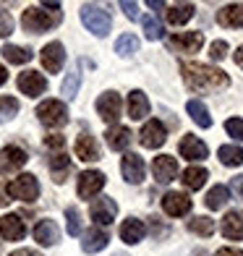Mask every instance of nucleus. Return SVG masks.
Masks as SVG:
<instances>
[{
    "mask_svg": "<svg viewBox=\"0 0 243 256\" xmlns=\"http://www.w3.org/2000/svg\"><path fill=\"white\" fill-rule=\"evenodd\" d=\"M194 14H196L194 3H176V6L168 8V21H170V24H176V26H180V24H186V21H191Z\"/></svg>",
    "mask_w": 243,
    "mask_h": 256,
    "instance_id": "nucleus-27",
    "label": "nucleus"
},
{
    "mask_svg": "<svg viewBox=\"0 0 243 256\" xmlns=\"http://www.w3.org/2000/svg\"><path fill=\"white\" fill-rule=\"evenodd\" d=\"M149 8H165V3H160V0H149Z\"/></svg>",
    "mask_w": 243,
    "mask_h": 256,
    "instance_id": "nucleus-50",
    "label": "nucleus"
},
{
    "mask_svg": "<svg viewBox=\"0 0 243 256\" xmlns=\"http://www.w3.org/2000/svg\"><path fill=\"white\" fill-rule=\"evenodd\" d=\"M115 52L126 55V58L138 52V37H134V34H123V37H118V42H115Z\"/></svg>",
    "mask_w": 243,
    "mask_h": 256,
    "instance_id": "nucleus-36",
    "label": "nucleus"
},
{
    "mask_svg": "<svg viewBox=\"0 0 243 256\" xmlns=\"http://www.w3.org/2000/svg\"><path fill=\"white\" fill-rule=\"evenodd\" d=\"M230 188H233V191H236V196L243 202V176H236L233 180H230Z\"/></svg>",
    "mask_w": 243,
    "mask_h": 256,
    "instance_id": "nucleus-45",
    "label": "nucleus"
},
{
    "mask_svg": "<svg viewBox=\"0 0 243 256\" xmlns=\"http://www.w3.org/2000/svg\"><path fill=\"white\" fill-rule=\"evenodd\" d=\"M233 58H236V63H238V66L243 68V44H240V48L236 50V55H233Z\"/></svg>",
    "mask_w": 243,
    "mask_h": 256,
    "instance_id": "nucleus-48",
    "label": "nucleus"
},
{
    "mask_svg": "<svg viewBox=\"0 0 243 256\" xmlns=\"http://www.w3.org/2000/svg\"><path fill=\"white\" fill-rule=\"evenodd\" d=\"M76 157L84 160V162L100 160V146H97V142H94L92 134H86V131L78 134V138H76Z\"/></svg>",
    "mask_w": 243,
    "mask_h": 256,
    "instance_id": "nucleus-22",
    "label": "nucleus"
},
{
    "mask_svg": "<svg viewBox=\"0 0 243 256\" xmlns=\"http://www.w3.org/2000/svg\"><path fill=\"white\" fill-rule=\"evenodd\" d=\"M152 172H154L157 183H170L172 178L178 176V162H176V157H170V154H160V157H154V162H152Z\"/></svg>",
    "mask_w": 243,
    "mask_h": 256,
    "instance_id": "nucleus-17",
    "label": "nucleus"
},
{
    "mask_svg": "<svg viewBox=\"0 0 243 256\" xmlns=\"http://www.w3.org/2000/svg\"><path fill=\"white\" fill-rule=\"evenodd\" d=\"M138 142H142V146H146V149H160L162 144L168 142V131H165V126H162L160 120H146V123L142 126Z\"/></svg>",
    "mask_w": 243,
    "mask_h": 256,
    "instance_id": "nucleus-10",
    "label": "nucleus"
},
{
    "mask_svg": "<svg viewBox=\"0 0 243 256\" xmlns=\"http://www.w3.org/2000/svg\"><path fill=\"white\" fill-rule=\"evenodd\" d=\"M120 172H123V178H126V180L136 186V183H142V180H144L146 165H144V160L138 157V154L128 152V154H123V160H120Z\"/></svg>",
    "mask_w": 243,
    "mask_h": 256,
    "instance_id": "nucleus-16",
    "label": "nucleus"
},
{
    "mask_svg": "<svg viewBox=\"0 0 243 256\" xmlns=\"http://www.w3.org/2000/svg\"><path fill=\"white\" fill-rule=\"evenodd\" d=\"M10 256H42L37 248H18V251H14Z\"/></svg>",
    "mask_w": 243,
    "mask_h": 256,
    "instance_id": "nucleus-46",
    "label": "nucleus"
},
{
    "mask_svg": "<svg viewBox=\"0 0 243 256\" xmlns=\"http://www.w3.org/2000/svg\"><path fill=\"white\" fill-rule=\"evenodd\" d=\"M120 94L118 92H102V94L97 97V112L102 115V120H108V123H115L118 120V115H120Z\"/></svg>",
    "mask_w": 243,
    "mask_h": 256,
    "instance_id": "nucleus-11",
    "label": "nucleus"
},
{
    "mask_svg": "<svg viewBox=\"0 0 243 256\" xmlns=\"http://www.w3.org/2000/svg\"><path fill=\"white\" fill-rule=\"evenodd\" d=\"M191 206H194V202L183 191H168L165 196H162V209H165V214H170V217L188 214Z\"/></svg>",
    "mask_w": 243,
    "mask_h": 256,
    "instance_id": "nucleus-12",
    "label": "nucleus"
},
{
    "mask_svg": "<svg viewBox=\"0 0 243 256\" xmlns=\"http://www.w3.org/2000/svg\"><path fill=\"white\" fill-rule=\"evenodd\" d=\"M202 44H204V34L202 32H178V34H172V37L168 40V48L170 50L186 52V55L199 52Z\"/></svg>",
    "mask_w": 243,
    "mask_h": 256,
    "instance_id": "nucleus-7",
    "label": "nucleus"
},
{
    "mask_svg": "<svg viewBox=\"0 0 243 256\" xmlns=\"http://www.w3.org/2000/svg\"><path fill=\"white\" fill-rule=\"evenodd\" d=\"M8 196L21 199V202H34L40 196V180L32 172H24V176H18L16 180L8 183Z\"/></svg>",
    "mask_w": 243,
    "mask_h": 256,
    "instance_id": "nucleus-5",
    "label": "nucleus"
},
{
    "mask_svg": "<svg viewBox=\"0 0 243 256\" xmlns=\"http://www.w3.org/2000/svg\"><path fill=\"white\" fill-rule=\"evenodd\" d=\"M228 199H230L228 186H214V188L206 191V199H204V204H206V209H222V206L228 204Z\"/></svg>",
    "mask_w": 243,
    "mask_h": 256,
    "instance_id": "nucleus-33",
    "label": "nucleus"
},
{
    "mask_svg": "<svg viewBox=\"0 0 243 256\" xmlns=\"http://www.w3.org/2000/svg\"><path fill=\"white\" fill-rule=\"evenodd\" d=\"M188 230L196 232V236H202V238H210L212 232H214V220L212 217H191L188 220Z\"/></svg>",
    "mask_w": 243,
    "mask_h": 256,
    "instance_id": "nucleus-34",
    "label": "nucleus"
},
{
    "mask_svg": "<svg viewBox=\"0 0 243 256\" xmlns=\"http://www.w3.org/2000/svg\"><path fill=\"white\" fill-rule=\"evenodd\" d=\"M37 118L48 128H63L68 123V108L60 100H44L37 108Z\"/></svg>",
    "mask_w": 243,
    "mask_h": 256,
    "instance_id": "nucleus-4",
    "label": "nucleus"
},
{
    "mask_svg": "<svg viewBox=\"0 0 243 256\" xmlns=\"http://www.w3.org/2000/svg\"><path fill=\"white\" fill-rule=\"evenodd\" d=\"M6 81H8V71H6V68H3V66H0V86H3V84H6Z\"/></svg>",
    "mask_w": 243,
    "mask_h": 256,
    "instance_id": "nucleus-49",
    "label": "nucleus"
},
{
    "mask_svg": "<svg viewBox=\"0 0 243 256\" xmlns=\"http://www.w3.org/2000/svg\"><path fill=\"white\" fill-rule=\"evenodd\" d=\"M144 222L142 220H136V217H128V220H123V225H120V238L128 243V246H134V243H138L144 238Z\"/></svg>",
    "mask_w": 243,
    "mask_h": 256,
    "instance_id": "nucleus-26",
    "label": "nucleus"
},
{
    "mask_svg": "<svg viewBox=\"0 0 243 256\" xmlns=\"http://www.w3.org/2000/svg\"><path fill=\"white\" fill-rule=\"evenodd\" d=\"M186 110H188V115L194 118V123H196V126H202V128H212V115H210V110H206V104H204L202 100H188Z\"/></svg>",
    "mask_w": 243,
    "mask_h": 256,
    "instance_id": "nucleus-28",
    "label": "nucleus"
},
{
    "mask_svg": "<svg viewBox=\"0 0 243 256\" xmlns=\"http://www.w3.org/2000/svg\"><path fill=\"white\" fill-rule=\"evenodd\" d=\"M68 170H71V160H68L66 152H55L50 157V172H52V180L55 183H63L66 176H68Z\"/></svg>",
    "mask_w": 243,
    "mask_h": 256,
    "instance_id": "nucleus-29",
    "label": "nucleus"
},
{
    "mask_svg": "<svg viewBox=\"0 0 243 256\" xmlns=\"http://www.w3.org/2000/svg\"><path fill=\"white\" fill-rule=\"evenodd\" d=\"M183 81L191 92H214V89H225L230 86V78L225 71H220L214 66H204V63H183L180 66Z\"/></svg>",
    "mask_w": 243,
    "mask_h": 256,
    "instance_id": "nucleus-1",
    "label": "nucleus"
},
{
    "mask_svg": "<svg viewBox=\"0 0 243 256\" xmlns=\"http://www.w3.org/2000/svg\"><path fill=\"white\" fill-rule=\"evenodd\" d=\"M206 178H210V172H206L204 168H186V170H183V176H180L183 186H186L188 191H199L202 186L206 183Z\"/></svg>",
    "mask_w": 243,
    "mask_h": 256,
    "instance_id": "nucleus-30",
    "label": "nucleus"
},
{
    "mask_svg": "<svg viewBox=\"0 0 243 256\" xmlns=\"http://www.w3.org/2000/svg\"><path fill=\"white\" fill-rule=\"evenodd\" d=\"M105 138H108L110 149H115V152H123V149L131 146V131L126 126H110Z\"/></svg>",
    "mask_w": 243,
    "mask_h": 256,
    "instance_id": "nucleus-24",
    "label": "nucleus"
},
{
    "mask_svg": "<svg viewBox=\"0 0 243 256\" xmlns=\"http://www.w3.org/2000/svg\"><path fill=\"white\" fill-rule=\"evenodd\" d=\"M225 55H228V42L225 40L212 42V48H210V58H212V60H222Z\"/></svg>",
    "mask_w": 243,
    "mask_h": 256,
    "instance_id": "nucleus-42",
    "label": "nucleus"
},
{
    "mask_svg": "<svg viewBox=\"0 0 243 256\" xmlns=\"http://www.w3.org/2000/svg\"><path fill=\"white\" fill-rule=\"evenodd\" d=\"M3 58L8 63H14V66H24V63H29L34 58V52L29 48H18V44H6V48H3Z\"/></svg>",
    "mask_w": 243,
    "mask_h": 256,
    "instance_id": "nucleus-32",
    "label": "nucleus"
},
{
    "mask_svg": "<svg viewBox=\"0 0 243 256\" xmlns=\"http://www.w3.org/2000/svg\"><path fill=\"white\" fill-rule=\"evenodd\" d=\"M217 24L225 29H243V3H230L217 10Z\"/></svg>",
    "mask_w": 243,
    "mask_h": 256,
    "instance_id": "nucleus-19",
    "label": "nucleus"
},
{
    "mask_svg": "<svg viewBox=\"0 0 243 256\" xmlns=\"http://www.w3.org/2000/svg\"><path fill=\"white\" fill-rule=\"evenodd\" d=\"M108 240H110V236L102 228H92V230L84 232V238H81V248L86 254H97L108 246Z\"/></svg>",
    "mask_w": 243,
    "mask_h": 256,
    "instance_id": "nucleus-23",
    "label": "nucleus"
},
{
    "mask_svg": "<svg viewBox=\"0 0 243 256\" xmlns=\"http://www.w3.org/2000/svg\"><path fill=\"white\" fill-rule=\"evenodd\" d=\"M222 236L228 240H243V212H238V209H233V212H228L222 217Z\"/></svg>",
    "mask_w": 243,
    "mask_h": 256,
    "instance_id": "nucleus-21",
    "label": "nucleus"
},
{
    "mask_svg": "<svg viewBox=\"0 0 243 256\" xmlns=\"http://www.w3.org/2000/svg\"><path fill=\"white\" fill-rule=\"evenodd\" d=\"M18 92L26 97H40L44 89H48V78H44L40 71H24L18 76Z\"/></svg>",
    "mask_w": 243,
    "mask_h": 256,
    "instance_id": "nucleus-15",
    "label": "nucleus"
},
{
    "mask_svg": "<svg viewBox=\"0 0 243 256\" xmlns=\"http://www.w3.org/2000/svg\"><path fill=\"white\" fill-rule=\"evenodd\" d=\"M40 60H42V68L48 74H60V68L66 63V50L60 42H48L40 52Z\"/></svg>",
    "mask_w": 243,
    "mask_h": 256,
    "instance_id": "nucleus-9",
    "label": "nucleus"
},
{
    "mask_svg": "<svg viewBox=\"0 0 243 256\" xmlns=\"http://www.w3.org/2000/svg\"><path fill=\"white\" fill-rule=\"evenodd\" d=\"M66 220H68V236H81V220L76 206H66Z\"/></svg>",
    "mask_w": 243,
    "mask_h": 256,
    "instance_id": "nucleus-39",
    "label": "nucleus"
},
{
    "mask_svg": "<svg viewBox=\"0 0 243 256\" xmlns=\"http://www.w3.org/2000/svg\"><path fill=\"white\" fill-rule=\"evenodd\" d=\"M78 81H81V74H78V71H71V74L66 76V81H63V86H60V94H63L66 100H71V97H76Z\"/></svg>",
    "mask_w": 243,
    "mask_h": 256,
    "instance_id": "nucleus-38",
    "label": "nucleus"
},
{
    "mask_svg": "<svg viewBox=\"0 0 243 256\" xmlns=\"http://www.w3.org/2000/svg\"><path fill=\"white\" fill-rule=\"evenodd\" d=\"M196 256H206V251H196Z\"/></svg>",
    "mask_w": 243,
    "mask_h": 256,
    "instance_id": "nucleus-52",
    "label": "nucleus"
},
{
    "mask_svg": "<svg viewBox=\"0 0 243 256\" xmlns=\"http://www.w3.org/2000/svg\"><path fill=\"white\" fill-rule=\"evenodd\" d=\"M115 214H118V204H115L110 196H102V199L92 202V206H89V217L94 220L97 225H110L115 220Z\"/></svg>",
    "mask_w": 243,
    "mask_h": 256,
    "instance_id": "nucleus-14",
    "label": "nucleus"
},
{
    "mask_svg": "<svg viewBox=\"0 0 243 256\" xmlns=\"http://www.w3.org/2000/svg\"><path fill=\"white\" fill-rule=\"evenodd\" d=\"M8 202H10V199H6L3 191H0V206H8Z\"/></svg>",
    "mask_w": 243,
    "mask_h": 256,
    "instance_id": "nucleus-51",
    "label": "nucleus"
},
{
    "mask_svg": "<svg viewBox=\"0 0 243 256\" xmlns=\"http://www.w3.org/2000/svg\"><path fill=\"white\" fill-rule=\"evenodd\" d=\"M217 157L225 168H238L243 165V146H236V144H225L217 149Z\"/></svg>",
    "mask_w": 243,
    "mask_h": 256,
    "instance_id": "nucleus-31",
    "label": "nucleus"
},
{
    "mask_svg": "<svg viewBox=\"0 0 243 256\" xmlns=\"http://www.w3.org/2000/svg\"><path fill=\"white\" fill-rule=\"evenodd\" d=\"M142 24H144V37L146 40H162V37H165V26H162V21L160 18H154V16H144V21H142Z\"/></svg>",
    "mask_w": 243,
    "mask_h": 256,
    "instance_id": "nucleus-35",
    "label": "nucleus"
},
{
    "mask_svg": "<svg viewBox=\"0 0 243 256\" xmlns=\"http://www.w3.org/2000/svg\"><path fill=\"white\" fill-rule=\"evenodd\" d=\"M26 152L18 146H3L0 149V176H14V172H18L21 168L26 165Z\"/></svg>",
    "mask_w": 243,
    "mask_h": 256,
    "instance_id": "nucleus-8",
    "label": "nucleus"
},
{
    "mask_svg": "<svg viewBox=\"0 0 243 256\" xmlns=\"http://www.w3.org/2000/svg\"><path fill=\"white\" fill-rule=\"evenodd\" d=\"M120 8L126 10V16H128L131 21L138 18V6H136V3H128V0H126V3H120Z\"/></svg>",
    "mask_w": 243,
    "mask_h": 256,
    "instance_id": "nucleus-44",
    "label": "nucleus"
},
{
    "mask_svg": "<svg viewBox=\"0 0 243 256\" xmlns=\"http://www.w3.org/2000/svg\"><path fill=\"white\" fill-rule=\"evenodd\" d=\"M214 256H243V251L240 248H220Z\"/></svg>",
    "mask_w": 243,
    "mask_h": 256,
    "instance_id": "nucleus-47",
    "label": "nucleus"
},
{
    "mask_svg": "<svg viewBox=\"0 0 243 256\" xmlns=\"http://www.w3.org/2000/svg\"><path fill=\"white\" fill-rule=\"evenodd\" d=\"M63 21V10H42V6H32L21 16V26L29 34H44Z\"/></svg>",
    "mask_w": 243,
    "mask_h": 256,
    "instance_id": "nucleus-2",
    "label": "nucleus"
},
{
    "mask_svg": "<svg viewBox=\"0 0 243 256\" xmlns=\"http://www.w3.org/2000/svg\"><path fill=\"white\" fill-rule=\"evenodd\" d=\"M128 115L134 120H142L149 115V100L142 89H134L131 94H128Z\"/></svg>",
    "mask_w": 243,
    "mask_h": 256,
    "instance_id": "nucleus-25",
    "label": "nucleus"
},
{
    "mask_svg": "<svg viewBox=\"0 0 243 256\" xmlns=\"http://www.w3.org/2000/svg\"><path fill=\"white\" fill-rule=\"evenodd\" d=\"M34 238H37V243H40V246H44V248L55 246V243L60 240L58 222H55V220H40L37 228H34Z\"/></svg>",
    "mask_w": 243,
    "mask_h": 256,
    "instance_id": "nucleus-20",
    "label": "nucleus"
},
{
    "mask_svg": "<svg viewBox=\"0 0 243 256\" xmlns=\"http://www.w3.org/2000/svg\"><path fill=\"white\" fill-rule=\"evenodd\" d=\"M44 144H48L50 149H55V152H63L66 138H63V136H48V142H44Z\"/></svg>",
    "mask_w": 243,
    "mask_h": 256,
    "instance_id": "nucleus-43",
    "label": "nucleus"
},
{
    "mask_svg": "<svg viewBox=\"0 0 243 256\" xmlns=\"http://www.w3.org/2000/svg\"><path fill=\"white\" fill-rule=\"evenodd\" d=\"M16 112H18V100H14V97H0V123L10 120Z\"/></svg>",
    "mask_w": 243,
    "mask_h": 256,
    "instance_id": "nucleus-37",
    "label": "nucleus"
},
{
    "mask_svg": "<svg viewBox=\"0 0 243 256\" xmlns=\"http://www.w3.org/2000/svg\"><path fill=\"white\" fill-rule=\"evenodd\" d=\"M178 152H180V157H186V160H191V162H199V160L210 157V149H206V144L202 142L199 136H194V134H186V136L180 138Z\"/></svg>",
    "mask_w": 243,
    "mask_h": 256,
    "instance_id": "nucleus-13",
    "label": "nucleus"
},
{
    "mask_svg": "<svg viewBox=\"0 0 243 256\" xmlns=\"http://www.w3.org/2000/svg\"><path fill=\"white\" fill-rule=\"evenodd\" d=\"M10 32H14V16L0 8V37H8Z\"/></svg>",
    "mask_w": 243,
    "mask_h": 256,
    "instance_id": "nucleus-41",
    "label": "nucleus"
},
{
    "mask_svg": "<svg viewBox=\"0 0 243 256\" xmlns=\"http://www.w3.org/2000/svg\"><path fill=\"white\" fill-rule=\"evenodd\" d=\"M0 236L3 240H21L26 236V225L18 214H6L0 217Z\"/></svg>",
    "mask_w": 243,
    "mask_h": 256,
    "instance_id": "nucleus-18",
    "label": "nucleus"
},
{
    "mask_svg": "<svg viewBox=\"0 0 243 256\" xmlns=\"http://www.w3.org/2000/svg\"><path fill=\"white\" fill-rule=\"evenodd\" d=\"M81 16V24H84L94 37H108L110 34V26H112V18L108 10H102L100 6H92V3H84L78 10Z\"/></svg>",
    "mask_w": 243,
    "mask_h": 256,
    "instance_id": "nucleus-3",
    "label": "nucleus"
},
{
    "mask_svg": "<svg viewBox=\"0 0 243 256\" xmlns=\"http://www.w3.org/2000/svg\"><path fill=\"white\" fill-rule=\"evenodd\" d=\"M225 131H228V136H233L236 142H243V120L240 118H228Z\"/></svg>",
    "mask_w": 243,
    "mask_h": 256,
    "instance_id": "nucleus-40",
    "label": "nucleus"
},
{
    "mask_svg": "<svg viewBox=\"0 0 243 256\" xmlns=\"http://www.w3.org/2000/svg\"><path fill=\"white\" fill-rule=\"evenodd\" d=\"M105 183H108L105 172H100V170H84V172L78 176L76 191H78L81 199H94V196L105 188Z\"/></svg>",
    "mask_w": 243,
    "mask_h": 256,
    "instance_id": "nucleus-6",
    "label": "nucleus"
}]
</instances>
